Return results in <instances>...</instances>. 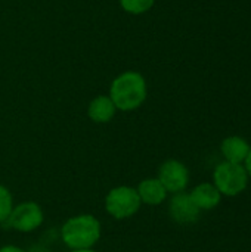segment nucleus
<instances>
[{"instance_id":"14","label":"nucleus","mask_w":251,"mask_h":252,"mask_svg":"<svg viewBox=\"0 0 251 252\" xmlns=\"http://www.w3.org/2000/svg\"><path fill=\"white\" fill-rule=\"evenodd\" d=\"M244 168H246V171H247L249 177H251V148H250L249 155H247V158H246V161H244Z\"/></svg>"},{"instance_id":"15","label":"nucleus","mask_w":251,"mask_h":252,"mask_svg":"<svg viewBox=\"0 0 251 252\" xmlns=\"http://www.w3.org/2000/svg\"><path fill=\"white\" fill-rule=\"evenodd\" d=\"M0 252H25L24 250L18 248V247H12V245H7V247H3L0 248Z\"/></svg>"},{"instance_id":"16","label":"nucleus","mask_w":251,"mask_h":252,"mask_svg":"<svg viewBox=\"0 0 251 252\" xmlns=\"http://www.w3.org/2000/svg\"><path fill=\"white\" fill-rule=\"evenodd\" d=\"M74 252H95V251H92V250H77V251H74Z\"/></svg>"},{"instance_id":"12","label":"nucleus","mask_w":251,"mask_h":252,"mask_svg":"<svg viewBox=\"0 0 251 252\" xmlns=\"http://www.w3.org/2000/svg\"><path fill=\"white\" fill-rule=\"evenodd\" d=\"M155 0H120L121 7L132 15H141L148 12L154 6Z\"/></svg>"},{"instance_id":"10","label":"nucleus","mask_w":251,"mask_h":252,"mask_svg":"<svg viewBox=\"0 0 251 252\" xmlns=\"http://www.w3.org/2000/svg\"><path fill=\"white\" fill-rule=\"evenodd\" d=\"M138 195L141 198V202H145L148 205H160L166 199L167 190L158 179H146L141 182L138 188Z\"/></svg>"},{"instance_id":"11","label":"nucleus","mask_w":251,"mask_h":252,"mask_svg":"<svg viewBox=\"0 0 251 252\" xmlns=\"http://www.w3.org/2000/svg\"><path fill=\"white\" fill-rule=\"evenodd\" d=\"M115 111L117 108L109 96H98L90 102L87 112L92 121L104 124L112 120V117L115 115Z\"/></svg>"},{"instance_id":"6","label":"nucleus","mask_w":251,"mask_h":252,"mask_svg":"<svg viewBox=\"0 0 251 252\" xmlns=\"http://www.w3.org/2000/svg\"><path fill=\"white\" fill-rule=\"evenodd\" d=\"M158 180L161 182V185L164 186L167 192L179 193V192H183L185 188L188 186L189 173H188V168L182 162L176 159H169L160 167Z\"/></svg>"},{"instance_id":"7","label":"nucleus","mask_w":251,"mask_h":252,"mask_svg":"<svg viewBox=\"0 0 251 252\" xmlns=\"http://www.w3.org/2000/svg\"><path fill=\"white\" fill-rule=\"evenodd\" d=\"M170 216L176 223L191 224L195 223L200 217V208L194 204L189 193L179 192L170 201Z\"/></svg>"},{"instance_id":"2","label":"nucleus","mask_w":251,"mask_h":252,"mask_svg":"<svg viewBox=\"0 0 251 252\" xmlns=\"http://www.w3.org/2000/svg\"><path fill=\"white\" fill-rule=\"evenodd\" d=\"M61 236L65 245L74 251L90 250L101 238V224L90 214L77 216L65 221Z\"/></svg>"},{"instance_id":"3","label":"nucleus","mask_w":251,"mask_h":252,"mask_svg":"<svg viewBox=\"0 0 251 252\" xmlns=\"http://www.w3.org/2000/svg\"><path fill=\"white\" fill-rule=\"evenodd\" d=\"M213 185L217 188L220 195L237 196L243 193L249 185V174L243 164L222 162L213 173Z\"/></svg>"},{"instance_id":"1","label":"nucleus","mask_w":251,"mask_h":252,"mask_svg":"<svg viewBox=\"0 0 251 252\" xmlns=\"http://www.w3.org/2000/svg\"><path fill=\"white\" fill-rule=\"evenodd\" d=\"M109 97L117 109L133 111L146 99V81L139 72H123L112 81Z\"/></svg>"},{"instance_id":"8","label":"nucleus","mask_w":251,"mask_h":252,"mask_svg":"<svg viewBox=\"0 0 251 252\" xmlns=\"http://www.w3.org/2000/svg\"><path fill=\"white\" fill-rule=\"evenodd\" d=\"M250 148L251 146L246 139H243L240 136H231L222 142L220 151H222V155L225 157L226 162L243 164L250 152Z\"/></svg>"},{"instance_id":"4","label":"nucleus","mask_w":251,"mask_h":252,"mask_svg":"<svg viewBox=\"0 0 251 252\" xmlns=\"http://www.w3.org/2000/svg\"><path fill=\"white\" fill-rule=\"evenodd\" d=\"M105 208L114 219L123 220L132 217L141 208V198L138 195V190L127 186L112 189L107 195Z\"/></svg>"},{"instance_id":"9","label":"nucleus","mask_w":251,"mask_h":252,"mask_svg":"<svg viewBox=\"0 0 251 252\" xmlns=\"http://www.w3.org/2000/svg\"><path fill=\"white\" fill-rule=\"evenodd\" d=\"M191 199L200 210H213L220 204L222 195L213 183H201L189 193Z\"/></svg>"},{"instance_id":"5","label":"nucleus","mask_w":251,"mask_h":252,"mask_svg":"<svg viewBox=\"0 0 251 252\" xmlns=\"http://www.w3.org/2000/svg\"><path fill=\"white\" fill-rule=\"evenodd\" d=\"M7 226L19 232H33L43 223V211L36 202H22L15 207L6 220Z\"/></svg>"},{"instance_id":"13","label":"nucleus","mask_w":251,"mask_h":252,"mask_svg":"<svg viewBox=\"0 0 251 252\" xmlns=\"http://www.w3.org/2000/svg\"><path fill=\"white\" fill-rule=\"evenodd\" d=\"M13 210V205H12V195L10 192L0 185V223L6 221L10 216Z\"/></svg>"}]
</instances>
